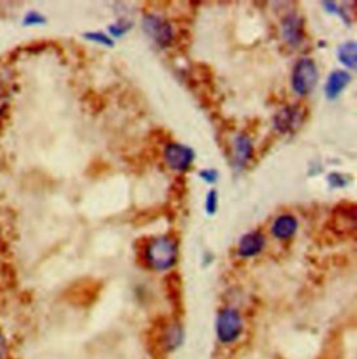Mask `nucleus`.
Instances as JSON below:
<instances>
[{
    "label": "nucleus",
    "instance_id": "1a4fd4ad",
    "mask_svg": "<svg viewBox=\"0 0 357 359\" xmlns=\"http://www.w3.org/2000/svg\"><path fill=\"white\" fill-rule=\"evenodd\" d=\"M265 245V237L261 232H250L241 239L239 255L242 258H253L258 255Z\"/></svg>",
    "mask_w": 357,
    "mask_h": 359
},
{
    "label": "nucleus",
    "instance_id": "f3484780",
    "mask_svg": "<svg viewBox=\"0 0 357 359\" xmlns=\"http://www.w3.org/2000/svg\"><path fill=\"white\" fill-rule=\"evenodd\" d=\"M216 207H218V196H216V192L215 191H211L207 196V204H205V208H207V213L210 215H212L215 211H216Z\"/></svg>",
    "mask_w": 357,
    "mask_h": 359
},
{
    "label": "nucleus",
    "instance_id": "aec40b11",
    "mask_svg": "<svg viewBox=\"0 0 357 359\" xmlns=\"http://www.w3.org/2000/svg\"><path fill=\"white\" fill-rule=\"evenodd\" d=\"M328 181H329V184L332 185V186H345L347 182H345V179L339 175V173H331L329 175V177H328Z\"/></svg>",
    "mask_w": 357,
    "mask_h": 359
},
{
    "label": "nucleus",
    "instance_id": "2eb2a0df",
    "mask_svg": "<svg viewBox=\"0 0 357 359\" xmlns=\"http://www.w3.org/2000/svg\"><path fill=\"white\" fill-rule=\"evenodd\" d=\"M46 23V19L38 13V12H27L24 19H23V26L24 27H35V26H43Z\"/></svg>",
    "mask_w": 357,
    "mask_h": 359
},
{
    "label": "nucleus",
    "instance_id": "0eeeda50",
    "mask_svg": "<svg viewBox=\"0 0 357 359\" xmlns=\"http://www.w3.org/2000/svg\"><path fill=\"white\" fill-rule=\"evenodd\" d=\"M303 122V110L299 106H285L274 117L275 129L279 133H292L300 128Z\"/></svg>",
    "mask_w": 357,
    "mask_h": 359
},
{
    "label": "nucleus",
    "instance_id": "4be33fe9",
    "mask_svg": "<svg viewBox=\"0 0 357 359\" xmlns=\"http://www.w3.org/2000/svg\"><path fill=\"white\" fill-rule=\"evenodd\" d=\"M2 239H3V232H2V226H0V245H2Z\"/></svg>",
    "mask_w": 357,
    "mask_h": 359
},
{
    "label": "nucleus",
    "instance_id": "dca6fc26",
    "mask_svg": "<svg viewBox=\"0 0 357 359\" xmlns=\"http://www.w3.org/2000/svg\"><path fill=\"white\" fill-rule=\"evenodd\" d=\"M84 37L87 39H91L94 42L102 43L105 46H113V41L109 37H106L105 34H102V32H87V34H84Z\"/></svg>",
    "mask_w": 357,
    "mask_h": 359
},
{
    "label": "nucleus",
    "instance_id": "4468645a",
    "mask_svg": "<svg viewBox=\"0 0 357 359\" xmlns=\"http://www.w3.org/2000/svg\"><path fill=\"white\" fill-rule=\"evenodd\" d=\"M182 341H183V331H182L181 326H172L167 329L166 338H165V344H166L167 349L177 348L182 344Z\"/></svg>",
    "mask_w": 357,
    "mask_h": 359
},
{
    "label": "nucleus",
    "instance_id": "7ed1b4c3",
    "mask_svg": "<svg viewBox=\"0 0 357 359\" xmlns=\"http://www.w3.org/2000/svg\"><path fill=\"white\" fill-rule=\"evenodd\" d=\"M243 319L236 309H223L216 320V336L222 344H232L242 336Z\"/></svg>",
    "mask_w": 357,
    "mask_h": 359
},
{
    "label": "nucleus",
    "instance_id": "6e6552de",
    "mask_svg": "<svg viewBox=\"0 0 357 359\" xmlns=\"http://www.w3.org/2000/svg\"><path fill=\"white\" fill-rule=\"evenodd\" d=\"M282 35L289 45H299L303 39V20L294 14H287L282 21Z\"/></svg>",
    "mask_w": 357,
    "mask_h": 359
},
{
    "label": "nucleus",
    "instance_id": "ddd939ff",
    "mask_svg": "<svg viewBox=\"0 0 357 359\" xmlns=\"http://www.w3.org/2000/svg\"><path fill=\"white\" fill-rule=\"evenodd\" d=\"M338 57L342 65H345L349 69H354L357 59H356V42L350 41L339 46L338 49Z\"/></svg>",
    "mask_w": 357,
    "mask_h": 359
},
{
    "label": "nucleus",
    "instance_id": "f8f14e48",
    "mask_svg": "<svg viewBox=\"0 0 357 359\" xmlns=\"http://www.w3.org/2000/svg\"><path fill=\"white\" fill-rule=\"evenodd\" d=\"M350 80H351V77L347 72H343V70L332 72L329 75L327 86H325L327 97L331 99L336 98L343 91V88L350 83Z\"/></svg>",
    "mask_w": 357,
    "mask_h": 359
},
{
    "label": "nucleus",
    "instance_id": "20e7f679",
    "mask_svg": "<svg viewBox=\"0 0 357 359\" xmlns=\"http://www.w3.org/2000/svg\"><path fill=\"white\" fill-rule=\"evenodd\" d=\"M356 217H357V210L354 203H349V202L339 203L334 208L328 225L338 235H347V233L354 235Z\"/></svg>",
    "mask_w": 357,
    "mask_h": 359
},
{
    "label": "nucleus",
    "instance_id": "a211bd4d",
    "mask_svg": "<svg viewBox=\"0 0 357 359\" xmlns=\"http://www.w3.org/2000/svg\"><path fill=\"white\" fill-rule=\"evenodd\" d=\"M200 176L204 179L207 184H214L218 179V172L215 169H204L200 172Z\"/></svg>",
    "mask_w": 357,
    "mask_h": 359
},
{
    "label": "nucleus",
    "instance_id": "9b49d317",
    "mask_svg": "<svg viewBox=\"0 0 357 359\" xmlns=\"http://www.w3.org/2000/svg\"><path fill=\"white\" fill-rule=\"evenodd\" d=\"M297 220L292 214H283L272 224V233L279 239H289L297 231Z\"/></svg>",
    "mask_w": 357,
    "mask_h": 359
},
{
    "label": "nucleus",
    "instance_id": "f03ea898",
    "mask_svg": "<svg viewBox=\"0 0 357 359\" xmlns=\"http://www.w3.org/2000/svg\"><path fill=\"white\" fill-rule=\"evenodd\" d=\"M318 81V70L313 59L302 57L297 61L292 72V86L296 94H310Z\"/></svg>",
    "mask_w": 357,
    "mask_h": 359
},
{
    "label": "nucleus",
    "instance_id": "423d86ee",
    "mask_svg": "<svg viewBox=\"0 0 357 359\" xmlns=\"http://www.w3.org/2000/svg\"><path fill=\"white\" fill-rule=\"evenodd\" d=\"M163 157H165L166 164L172 169H174V171H186L193 164L194 153H193L192 148H189L186 146L172 143V144L166 146Z\"/></svg>",
    "mask_w": 357,
    "mask_h": 359
},
{
    "label": "nucleus",
    "instance_id": "9d476101",
    "mask_svg": "<svg viewBox=\"0 0 357 359\" xmlns=\"http://www.w3.org/2000/svg\"><path fill=\"white\" fill-rule=\"evenodd\" d=\"M252 154H253L252 140L245 135L237 136L234 139V143H233V161H234V164L237 166H243L252 158Z\"/></svg>",
    "mask_w": 357,
    "mask_h": 359
},
{
    "label": "nucleus",
    "instance_id": "6ab92c4d",
    "mask_svg": "<svg viewBox=\"0 0 357 359\" xmlns=\"http://www.w3.org/2000/svg\"><path fill=\"white\" fill-rule=\"evenodd\" d=\"M129 28H130V26H123V27H122V24H113V26L109 27V31H110V34H112L113 37L119 38V37H122Z\"/></svg>",
    "mask_w": 357,
    "mask_h": 359
},
{
    "label": "nucleus",
    "instance_id": "412c9836",
    "mask_svg": "<svg viewBox=\"0 0 357 359\" xmlns=\"http://www.w3.org/2000/svg\"><path fill=\"white\" fill-rule=\"evenodd\" d=\"M6 355V338L0 334V359H5Z\"/></svg>",
    "mask_w": 357,
    "mask_h": 359
},
{
    "label": "nucleus",
    "instance_id": "f257e3e1",
    "mask_svg": "<svg viewBox=\"0 0 357 359\" xmlns=\"http://www.w3.org/2000/svg\"><path fill=\"white\" fill-rule=\"evenodd\" d=\"M144 258L154 270H169L177 260V242L169 236H159L145 246Z\"/></svg>",
    "mask_w": 357,
    "mask_h": 359
},
{
    "label": "nucleus",
    "instance_id": "39448f33",
    "mask_svg": "<svg viewBox=\"0 0 357 359\" xmlns=\"http://www.w3.org/2000/svg\"><path fill=\"white\" fill-rule=\"evenodd\" d=\"M143 30L161 48H167L173 41V30L170 24L159 16H154V14L144 16Z\"/></svg>",
    "mask_w": 357,
    "mask_h": 359
}]
</instances>
